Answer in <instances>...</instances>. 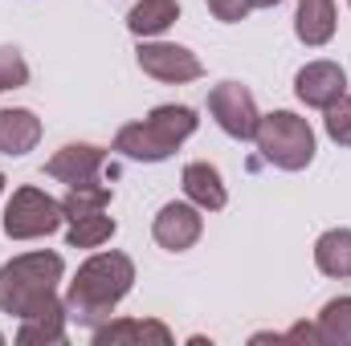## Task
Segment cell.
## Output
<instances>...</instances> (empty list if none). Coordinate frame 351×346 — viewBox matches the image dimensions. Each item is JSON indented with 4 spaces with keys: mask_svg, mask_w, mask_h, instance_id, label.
Segmentation results:
<instances>
[{
    "mask_svg": "<svg viewBox=\"0 0 351 346\" xmlns=\"http://www.w3.org/2000/svg\"><path fill=\"white\" fill-rule=\"evenodd\" d=\"M196 110L192 106H156L143 122H127L114 135V151L135 159V163H164L180 151V143L196 131Z\"/></svg>",
    "mask_w": 351,
    "mask_h": 346,
    "instance_id": "3957f363",
    "label": "cell"
},
{
    "mask_svg": "<svg viewBox=\"0 0 351 346\" xmlns=\"http://www.w3.org/2000/svg\"><path fill=\"white\" fill-rule=\"evenodd\" d=\"M200 232H204V216H200V208L188 200H172V204H164L160 212H156V224H152V237H156V245L160 249H168V253H184V249H192L196 241H200Z\"/></svg>",
    "mask_w": 351,
    "mask_h": 346,
    "instance_id": "ba28073f",
    "label": "cell"
},
{
    "mask_svg": "<svg viewBox=\"0 0 351 346\" xmlns=\"http://www.w3.org/2000/svg\"><path fill=\"white\" fill-rule=\"evenodd\" d=\"M176 16H180V4L176 0H139L127 12V29L135 37H160L164 29L176 25Z\"/></svg>",
    "mask_w": 351,
    "mask_h": 346,
    "instance_id": "2e32d148",
    "label": "cell"
},
{
    "mask_svg": "<svg viewBox=\"0 0 351 346\" xmlns=\"http://www.w3.org/2000/svg\"><path fill=\"white\" fill-rule=\"evenodd\" d=\"M250 8H254V0H208V12H213L217 21H225V25L245 21V16H250Z\"/></svg>",
    "mask_w": 351,
    "mask_h": 346,
    "instance_id": "603a6c76",
    "label": "cell"
},
{
    "mask_svg": "<svg viewBox=\"0 0 351 346\" xmlns=\"http://www.w3.org/2000/svg\"><path fill=\"white\" fill-rule=\"evenodd\" d=\"M139 70L147 74V78H156V82H196L200 74H204V66H200V57L192 53V49H184V45H172V41H143L139 45Z\"/></svg>",
    "mask_w": 351,
    "mask_h": 346,
    "instance_id": "52a82bcc",
    "label": "cell"
},
{
    "mask_svg": "<svg viewBox=\"0 0 351 346\" xmlns=\"http://www.w3.org/2000/svg\"><path fill=\"white\" fill-rule=\"evenodd\" d=\"M315 265L327 273V277H351V228H331L319 237L315 245Z\"/></svg>",
    "mask_w": 351,
    "mask_h": 346,
    "instance_id": "e0dca14e",
    "label": "cell"
},
{
    "mask_svg": "<svg viewBox=\"0 0 351 346\" xmlns=\"http://www.w3.org/2000/svg\"><path fill=\"white\" fill-rule=\"evenodd\" d=\"M66 220L62 200H53L41 187H16L12 200L4 204V237L8 241H37L58 232Z\"/></svg>",
    "mask_w": 351,
    "mask_h": 346,
    "instance_id": "5b68a950",
    "label": "cell"
},
{
    "mask_svg": "<svg viewBox=\"0 0 351 346\" xmlns=\"http://www.w3.org/2000/svg\"><path fill=\"white\" fill-rule=\"evenodd\" d=\"M258 151L265 163H274L278 172H302L315 159V131L306 118H298L294 110H274L258 122L254 135Z\"/></svg>",
    "mask_w": 351,
    "mask_h": 346,
    "instance_id": "277c9868",
    "label": "cell"
},
{
    "mask_svg": "<svg viewBox=\"0 0 351 346\" xmlns=\"http://www.w3.org/2000/svg\"><path fill=\"white\" fill-rule=\"evenodd\" d=\"M114 216H106V208L102 212H90V216H78V220H70V232H66V241H70V249H98L102 241H110L114 237Z\"/></svg>",
    "mask_w": 351,
    "mask_h": 346,
    "instance_id": "ac0fdd59",
    "label": "cell"
},
{
    "mask_svg": "<svg viewBox=\"0 0 351 346\" xmlns=\"http://www.w3.org/2000/svg\"><path fill=\"white\" fill-rule=\"evenodd\" d=\"M41 143V118L25 106H4L0 110V155H29Z\"/></svg>",
    "mask_w": 351,
    "mask_h": 346,
    "instance_id": "7c38bea8",
    "label": "cell"
},
{
    "mask_svg": "<svg viewBox=\"0 0 351 346\" xmlns=\"http://www.w3.org/2000/svg\"><path fill=\"white\" fill-rule=\"evenodd\" d=\"M66 302H49V306H41L37 314H29V318H21V330H16V343L21 346H37V343H66Z\"/></svg>",
    "mask_w": 351,
    "mask_h": 346,
    "instance_id": "5bb4252c",
    "label": "cell"
},
{
    "mask_svg": "<svg viewBox=\"0 0 351 346\" xmlns=\"http://www.w3.org/2000/svg\"><path fill=\"white\" fill-rule=\"evenodd\" d=\"M348 4H351V0H348Z\"/></svg>",
    "mask_w": 351,
    "mask_h": 346,
    "instance_id": "4316f807",
    "label": "cell"
},
{
    "mask_svg": "<svg viewBox=\"0 0 351 346\" xmlns=\"http://www.w3.org/2000/svg\"><path fill=\"white\" fill-rule=\"evenodd\" d=\"M25 82H29V66H25L21 49L0 45V94H4V90H21Z\"/></svg>",
    "mask_w": 351,
    "mask_h": 346,
    "instance_id": "44dd1931",
    "label": "cell"
},
{
    "mask_svg": "<svg viewBox=\"0 0 351 346\" xmlns=\"http://www.w3.org/2000/svg\"><path fill=\"white\" fill-rule=\"evenodd\" d=\"M294 94H298V102L327 110L331 102H339L348 94V74L339 62H311L294 74Z\"/></svg>",
    "mask_w": 351,
    "mask_h": 346,
    "instance_id": "30bf717a",
    "label": "cell"
},
{
    "mask_svg": "<svg viewBox=\"0 0 351 346\" xmlns=\"http://www.w3.org/2000/svg\"><path fill=\"white\" fill-rule=\"evenodd\" d=\"M102 163H106V151L102 147H94V143H66L45 163V175H53L66 187H98Z\"/></svg>",
    "mask_w": 351,
    "mask_h": 346,
    "instance_id": "9c48e42d",
    "label": "cell"
},
{
    "mask_svg": "<svg viewBox=\"0 0 351 346\" xmlns=\"http://www.w3.org/2000/svg\"><path fill=\"white\" fill-rule=\"evenodd\" d=\"M66 273V261L58 253H25L0 265V310L12 318H29L41 306L58 297V281Z\"/></svg>",
    "mask_w": 351,
    "mask_h": 346,
    "instance_id": "7a4b0ae2",
    "label": "cell"
},
{
    "mask_svg": "<svg viewBox=\"0 0 351 346\" xmlns=\"http://www.w3.org/2000/svg\"><path fill=\"white\" fill-rule=\"evenodd\" d=\"M335 0H298V12H294V33L302 45H327L335 37Z\"/></svg>",
    "mask_w": 351,
    "mask_h": 346,
    "instance_id": "9a60e30c",
    "label": "cell"
},
{
    "mask_svg": "<svg viewBox=\"0 0 351 346\" xmlns=\"http://www.w3.org/2000/svg\"><path fill=\"white\" fill-rule=\"evenodd\" d=\"M327 135H331V143L351 147V94L327 106Z\"/></svg>",
    "mask_w": 351,
    "mask_h": 346,
    "instance_id": "7402d4cb",
    "label": "cell"
},
{
    "mask_svg": "<svg viewBox=\"0 0 351 346\" xmlns=\"http://www.w3.org/2000/svg\"><path fill=\"white\" fill-rule=\"evenodd\" d=\"M180 183H184V196H188L200 212H221V208L229 204V191H225L221 172H217L213 163H188L184 175H180Z\"/></svg>",
    "mask_w": 351,
    "mask_h": 346,
    "instance_id": "4fadbf2b",
    "label": "cell"
},
{
    "mask_svg": "<svg viewBox=\"0 0 351 346\" xmlns=\"http://www.w3.org/2000/svg\"><path fill=\"white\" fill-rule=\"evenodd\" d=\"M172 346V330L156 318H119V322H102L94 330V346Z\"/></svg>",
    "mask_w": 351,
    "mask_h": 346,
    "instance_id": "8fae6325",
    "label": "cell"
},
{
    "mask_svg": "<svg viewBox=\"0 0 351 346\" xmlns=\"http://www.w3.org/2000/svg\"><path fill=\"white\" fill-rule=\"evenodd\" d=\"M0 343H4V334H0Z\"/></svg>",
    "mask_w": 351,
    "mask_h": 346,
    "instance_id": "484cf974",
    "label": "cell"
},
{
    "mask_svg": "<svg viewBox=\"0 0 351 346\" xmlns=\"http://www.w3.org/2000/svg\"><path fill=\"white\" fill-rule=\"evenodd\" d=\"M274 4H282V0H254V8H274Z\"/></svg>",
    "mask_w": 351,
    "mask_h": 346,
    "instance_id": "cb8c5ba5",
    "label": "cell"
},
{
    "mask_svg": "<svg viewBox=\"0 0 351 346\" xmlns=\"http://www.w3.org/2000/svg\"><path fill=\"white\" fill-rule=\"evenodd\" d=\"M135 285V261L127 253H94V257L74 273L70 289H66V314L86 326V330H98L102 322H110L114 306L131 293Z\"/></svg>",
    "mask_w": 351,
    "mask_h": 346,
    "instance_id": "6da1fadb",
    "label": "cell"
},
{
    "mask_svg": "<svg viewBox=\"0 0 351 346\" xmlns=\"http://www.w3.org/2000/svg\"><path fill=\"white\" fill-rule=\"evenodd\" d=\"M0 191H4V175H0Z\"/></svg>",
    "mask_w": 351,
    "mask_h": 346,
    "instance_id": "d4e9b609",
    "label": "cell"
},
{
    "mask_svg": "<svg viewBox=\"0 0 351 346\" xmlns=\"http://www.w3.org/2000/svg\"><path fill=\"white\" fill-rule=\"evenodd\" d=\"M208 114L217 118V127L229 139H241V143L254 139L258 135V122H262L254 94L241 86V82H221V86L208 90Z\"/></svg>",
    "mask_w": 351,
    "mask_h": 346,
    "instance_id": "8992f818",
    "label": "cell"
},
{
    "mask_svg": "<svg viewBox=\"0 0 351 346\" xmlns=\"http://www.w3.org/2000/svg\"><path fill=\"white\" fill-rule=\"evenodd\" d=\"M319 338L331 346H351V297H331L319 310Z\"/></svg>",
    "mask_w": 351,
    "mask_h": 346,
    "instance_id": "d6986e66",
    "label": "cell"
},
{
    "mask_svg": "<svg viewBox=\"0 0 351 346\" xmlns=\"http://www.w3.org/2000/svg\"><path fill=\"white\" fill-rule=\"evenodd\" d=\"M110 208V187H70L66 200H62V212L66 220H78V216H90V212H102Z\"/></svg>",
    "mask_w": 351,
    "mask_h": 346,
    "instance_id": "ffe728a7",
    "label": "cell"
}]
</instances>
